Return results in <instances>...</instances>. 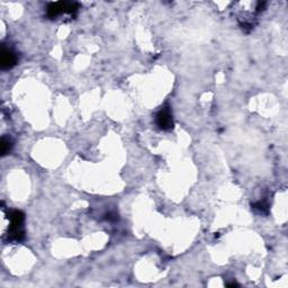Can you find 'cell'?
<instances>
[{
  "label": "cell",
  "mask_w": 288,
  "mask_h": 288,
  "mask_svg": "<svg viewBox=\"0 0 288 288\" xmlns=\"http://www.w3.org/2000/svg\"><path fill=\"white\" fill-rule=\"evenodd\" d=\"M24 220L25 215L20 210H12L9 213V230L8 240L14 242H20L24 240Z\"/></svg>",
  "instance_id": "1"
},
{
  "label": "cell",
  "mask_w": 288,
  "mask_h": 288,
  "mask_svg": "<svg viewBox=\"0 0 288 288\" xmlns=\"http://www.w3.org/2000/svg\"><path fill=\"white\" fill-rule=\"evenodd\" d=\"M79 9V4L76 2H51L48 4L46 8L48 17L56 18L62 15H71L74 16Z\"/></svg>",
  "instance_id": "2"
},
{
  "label": "cell",
  "mask_w": 288,
  "mask_h": 288,
  "mask_svg": "<svg viewBox=\"0 0 288 288\" xmlns=\"http://www.w3.org/2000/svg\"><path fill=\"white\" fill-rule=\"evenodd\" d=\"M156 125L164 130H170L174 128V118L169 106H164L158 112L156 116Z\"/></svg>",
  "instance_id": "3"
},
{
  "label": "cell",
  "mask_w": 288,
  "mask_h": 288,
  "mask_svg": "<svg viewBox=\"0 0 288 288\" xmlns=\"http://www.w3.org/2000/svg\"><path fill=\"white\" fill-rule=\"evenodd\" d=\"M0 60H2V69H10L14 66H16L18 58L17 54L12 51L10 48L4 46L2 50V56H0Z\"/></svg>",
  "instance_id": "4"
},
{
  "label": "cell",
  "mask_w": 288,
  "mask_h": 288,
  "mask_svg": "<svg viewBox=\"0 0 288 288\" xmlns=\"http://www.w3.org/2000/svg\"><path fill=\"white\" fill-rule=\"evenodd\" d=\"M12 148V143L9 138H2V156H6L8 154L9 152H10Z\"/></svg>",
  "instance_id": "5"
},
{
  "label": "cell",
  "mask_w": 288,
  "mask_h": 288,
  "mask_svg": "<svg viewBox=\"0 0 288 288\" xmlns=\"http://www.w3.org/2000/svg\"><path fill=\"white\" fill-rule=\"evenodd\" d=\"M228 287H236V286H238L236 282H232V284H228Z\"/></svg>",
  "instance_id": "6"
}]
</instances>
